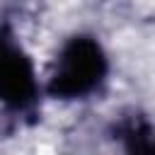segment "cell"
<instances>
[{"label":"cell","instance_id":"1","mask_svg":"<svg viewBox=\"0 0 155 155\" xmlns=\"http://www.w3.org/2000/svg\"><path fill=\"white\" fill-rule=\"evenodd\" d=\"M107 75V56L92 36H73L58 53L48 92L61 99H78L99 87Z\"/></svg>","mask_w":155,"mask_h":155},{"label":"cell","instance_id":"2","mask_svg":"<svg viewBox=\"0 0 155 155\" xmlns=\"http://www.w3.org/2000/svg\"><path fill=\"white\" fill-rule=\"evenodd\" d=\"M36 78L29 56L0 27V102L15 109H27L36 99Z\"/></svg>","mask_w":155,"mask_h":155},{"label":"cell","instance_id":"3","mask_svg":"<svg viewBox=\"0 0 155 155\" xmlns=\"http://www.w3.org/2000/svg\"><path fill=\"white\" fill-rule=\"evenodd\" d=\"M119 138L124 140L126 150H155V131L153 126L140 116H128L119 124Z\"/></svg>","mask_w":155,"mask_h":155}]
</instances>
